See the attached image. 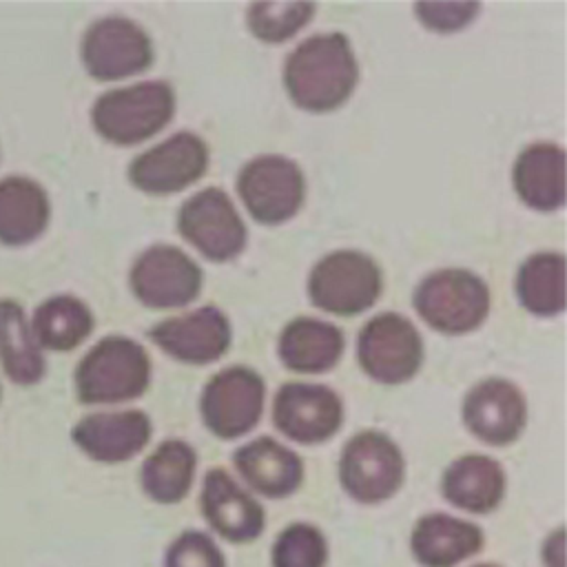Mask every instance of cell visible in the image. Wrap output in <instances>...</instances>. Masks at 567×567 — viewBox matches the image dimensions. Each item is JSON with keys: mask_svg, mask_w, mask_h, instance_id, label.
I'll list each match as a JSON object with an SVG mask.
<instances>
[{"mask_svg": "<svg viewBox=\"0 0 567 567\" xmlns=\"http://www.w3.org/2000/svg\"><path fill=\"white\" fill-rule=\"evenodd\" d=\"M359 64L343 33H317L303 40L284 64L290 100L310 113L339 109L354 91Z\"/></svg>", "mask_w": 567, "mask_h": 567, "instance_id": "1", "label": "cell"}, {"mask_svg": "<svg viewBox=\"0 0 567 567\" xmlns=\"http://www.w3.org/2000/svg\"><path fill=\"white\" fill-rule=\"evenodd\" d=\"M148 381L146 350L120 334L100 339L75 368V394L86 405L133 401L146 392Z\"/></svg>", "mask_w": 567, "mask_h": 567, "instance_id": "2", "label": "cell"}, {"mask_svg": "<svg viewBox=\"0 0 567 567\" xmlns=\"http://www.w3.org/2000/svg\"><path fill=\"white\" fill-rule=\"evenodd\" d=\"M173 113V86L164 80H148L102 93L91 109V122L106 142L133 146L159 133Z\"/></svg>", "mask_w": 567, "mask_h": 567, "instance_id": "3", "label": "cell"}, {"mask_svg": "<svg viewBox=\"0 0 567 567\" xmlns=\"http://www.w3.org/2000/svg\"><path fill=\"white\" fill-rule=\"evenodd\" d=\"M339 485L359 505H381L405 483V456L396 441L381 430L350 436L339 456Z\"/></svg>", "mask_w": 567, "mask_h": 567, "instance_id": "4", "label": "cell"}, {"mask_svg": "<svg viewBox=\"0 0 567 567\" xmlns=\"http://www.w3.org/2000/svg\"><path fill=\"white\" fill-rule=\"evenodd\" d=\"M412 301L430 328L443 334H465L485 321L489 288L465 268H443L421 279Z\"/></svg>", "mask_w": 567, "mask_h": 567, "instance_id": "5", "label": "cell"}, {"mask_svg": "<svg viewBox=\"0 0 567 567\" xmlns=\"http://www.w3.org/2000/svg\"><path fill=\"white\" fill-rule=\"evenodd\" d=\"M381 286V268L359 250H334L321 257L308 277L310 301L341 317L368 310L379 299Z\"/></svg>", "mask_w": 567, "mask_h": 567, "instance_id": "6", "label": "cell"}, {"mask_svg": "<svg viewBox=\"0 0 567 567\" xmlns=\"http://www.w3.org/2000/svg\"><path fill=\"white\" fill-rule=\"evenodd\" d=\"M264 379L246 365H230L206 381L199 399V414L213 436L233 441L257 427L264 414Z\"/></svg>", "mask_w": 567, "mask_h": 567, "instance_id": "7", "label": "cell"}, {"mask_svg": "<svg viewBox=\"0 0 567 567\" xmlns=\"http://www.w3.org/2000/svg\"><path fill=\"white\" fill-rule=\"evenodd\" d=\"M361 370L385 385L410 381L423 363V339L399 312H381L365 321L357 337Z\"/></svg>", "mask_w": 567, "mask_h": 567, "instance_id": "8", "label": "cell"}, {"mask_svg": "<svg viewBox=\"0 0 567 567\" xmlns=\"http://www.w3.org/2000/svg\"><path fill=\"white\" fill-rule=\"evenodd\" d=\"M237 190L255 221L275 226L297 215L306 179L297 162L284 155H257L241 166Z\"/></svg>", "mask_w": 567, "mask_h": 567, "instance_id": "9", "label": "cell"}, {"mask_svg": "<svg viewBox=\"0 0 567 567\" xmlns=\"http://www.w3.org/2000/svg\"><path fill=\"white\" fill-rule=\"evenodd\" d=\"M199 512L208 534L228 545H250L266 529V509L228 470L210 467L202 478Z\"/></svg>", "mask_w": 567, "mask_h": 567, "instance_id": "10", "label": "cell"}, {"mask_svg": "<svg viewBox=\"0 0 567 567\" xmlns=\"http://www.w3.org/2000/svg\"><path fill=\"white\" fill-rule=\"evenodd\" d=\"M272 425L292 443H326L343 425V401L323 383H284L272 401Z\"/></svg>", "mask_w": 567, "mask_h": 567, "instance_id": "11", "label": "cell"}, {"mask_svg": "<svg viewBox=\"0 0 567 567\" xmlns=\"http://www.w3.org/2000/svg\"><path fill=\"white\" fill-rule=\"evenodd\" d=\"M82 62L86 73L100 82L120 80L153 64V44L148 33L133 20L109 16L84 31Z\"/></svg>", "mask_w": 567, "mask_h": 567, "instance_id": "12", "label": "cell"}, {"mask_svg": "<svg viewBox=\"0 0 567 567\" xmlns=\"http://www.w3.org/2000/svg\"><path fill=\"white\" fill-rule=\"evenodd\" d=\"M177 228L210 261H228L246 246V226L230 197L217 186H208L182 204Z\"/></svg>", "mask_w": 567, "mask_h": 567, "instance_id": "13", "label": "cell"}, {"mask_svg": "<svg viewBox=\"0 0 567 567\" xmlns=\"http://www.w3.org/2000/svg\"><path fill=\"white\" fill-rule=\"evenodd\" d=\"M461 419L467 432L481 443L507 447L520 439L527 425V401L516 383L489 377L467 390Z\"/></svg>", "mask_w": 567, "mask_h": 567, "instance_id": "14", "label": "cell"}, {"mask_svg": "<svg viewBox=\"0 0 567 567\" xmlns=\"http://www.w3.org/2000/svg\"><path fill=\"white\" fill-rule=\"evenodd\" d=\"M128 281L144 306L177 308L199 295L202 268L184 250L171 244H155L133 261Z\"/></svg>", "mask_w": 567, "mask_h": 567, "instance_id": "15", "label": "cell"}, {"mask_svg": "<svg viewBox=\"0 0 567 567\" xmlns=\"http://www.w3.org/2000/svg\"><path fill=\"white\" fill-rule=\"evenodd\" d=\"M206 168V142L190 131H179L162 144L140 153L128 166V179L135 188L148 195H171L197 182Z\"/></svg>", "mask_w": 567, "mask_h": 567, "instance_id": "16", "label": "cell"}, {"mask_svg": "<svg viewBox=\"0 0 567 567\" xmlns=\"http://www.w3.org/2000/svg\"><path fill=\"white\" fill-rule=\"evenodd\" d=\"M153 423L142 410L93 412L82 416L71 439L82 454L95 463L117 465L135 458L151 441Z\"/></svg>", "mask_w": 567, "mask_h": 567, "instance_id": "17", "label": "cell"}, {"mask_svg": "<svg viewBox=\"0 0 567 567\" xmlns=\"http://www.w3.org/2000/svg\"><path fill=\"white\" fill-rule=\"evenodd\" d=\"M408 547L419 567H458L485 549V532L470 518L427 512L412 525Z\"/></svg>", "mask_w": 567, "mask_h": 567, "instance_id": "18", "label": "cell"}, {"mask_svg": "<svg viewBox=\"0 0 567 567\" xmlns=\"http://www.w3.org/2000/svg\"><path fill=\"white\" fill-rule=\"evenodd\" d=\"M244 487L261 498L281 501L299 492L306 478L301 456L272 436H257L233 452Z\"/></svg>", "mask_w": 567, "mask_h": 567, "instance_id": "19", "label": "cell"}, {"mask_svg": "<svg viewBox=\"0 0 567 567\" xmlns=\"http://www.w3.org/2000/svg\"><path fill=\"white\" fill-rule=\"evenodd\" d=\"M148 334L166 354L193 365L213 363L224 357L233 337L228 317L215 306L164 319L155 323Z\"/></svg>", "mask_w": 567, "mask_h": 567, "instance_id": "20", "label": "cell"}, {"mask_svg": "<svg viewBox=\"0 0 567 567\" xmlns=\"http://www.w3.org/2000/svg\"><path fill=\"white\" fill-rule=\"evenodd\" d=\"M441 498L472 516H487L496 512L507 492L505 467L478 452L456 456L441 474L439 481Z\"/></svg>", "mask_w": 567, "mask_h": 567, "instance_id": "21", "label": "cell"}, {"mask_svg": "<svg viewBox=\"0 0 567 567\" xmlns=\"http://www.w3.org/2000/svg\"><path fill=\"white\" fill-rule=\"evenodd\" d=\"M516 195L534 210H556L567 197L565 151L551 142H536L523 148L512 166Z\"/></svg>", "mask_w": 567, "mask_h": 567, "instance_id": "22", "label": "cell"}, {"mask_svg": "<svg viewBox=\"0 0 567 567\" xmlns=\"http://www.w3.org/2000/svg\"><path fill=\"white\" fill-rule=\"evenodd\" d=\"M343 332L315 317H297L279 334L281 363L301 374H321L332 370L343 352Z\"/></svg>", "mask_w": 567, "mask_h": 567, "instance_id": "23", "label": "cell"}, {"mask_svg": "<svg viewBox=\"0 0 567 567\" xmlns=\"http://www.w3.org/2000/svg\"><path fill=\"white\" fill-rule=\"evenodd\" d=\"M195 474V447L184 439H166L140 465V487L157 505H177L190 494Z\"/></svg>", "mask_w": 567, "mask_h": 567, "instance_id": "24", "label": "cell"}, {"mask_svg": "<svg viewBox=\"0 0 567 567\" xmlns=\"http://www.w3.org/2000/svg\"><path fill=\"white\" fill-rule=\"evenodd\" d=\"M49 217V195L35 179L20 175L0 179V244H31L47 230Z\"/></svg>", "mask_w": 567, "mask_h": 567, "instance_id": "25", "label": "cell"}, {"mask_svg": "<svg viewBox=\"0 0 567 567\" xmlns=\"http://www.w3.org/2000/svg\"><path fill=\"white\" fill-rule=\"evenodd\" d=\"M516 297L525 310L538 317H554L567 303L565 255L543 250L529 255L516 275Z\"/></svg>", "mask_w": 567, "mask_h": 567, "instance_id": "26", "label": "cell"}, {"mask_svg": "<svg viewBox=\"0 0 567 567\" xmlns=\"http://www.w3.org/2000/svg\"><path fill=\"white\" fill-rule=\"evenodd\" d=\"M0 361L18 385H33L47 372L42 348L33 339L22 306L13 299H0Z\"/></svg>", "mask_w": 567, "mask_h": 567, "instance_id": "27", "label": "cell"}, {"mask_svg": "<svg viewBox=\"0 0 567 567\" xmlns=\"http://www.w3.org/2000/svg\"><path fill=\"white\" fill-rule=\"evenodd\" d=\"M31 332L40 348L66 352L78 348L93 330V312L73 295H55L42 301L31 317Z\"/></svg>", "mask_w": 567, "mask_h": 567, "instance_id": "28", "label": "cell"}, {"mask_svg": "<svg viewBox=\"0 0 567 567\" xmlns=\"http://www.w3.org/2000/svg\"><path fill=\"white\" fill-rule=\"evenodd\" d=\"M328 536L310 520H292L272 538L270 567H328Z\"/></svg>", "mask_w": 567, "mask_h": 567, "instance_id": "29", "label": "cell"}, {"mask_svg": "<svg viewBox=\"0 0 567 567\" xmlns=\"http://www.w3.org/2000/svg\"><path fill=\"white\" fill-rule=\"evenodd\" d=\"M312 13V2H255L246 9V22L257 40L277 44L303 29Z\"/></svg>", "mask_w": 567, "mask_h": 567, "instance_id": "30", "label": "cell"}, {"mask_svg": "<svg viewBox=\"0 0 567 567\" xmlns=\"http://www.w3.org/2000/svg\"><path fill=\"white\" fill-rule=\"evenodd\" d=\"M162 567H228V560L215 536L184 529L166 545Z\"/></svg>", "mask_w": 567, "mask_h": 567, "instance_id": "31", "label": "cell"}, {"mask_svg": "<svg viewBox=\"0 0 567 567\" xmlns=\"http://www.w3.org/2000/svg\"><path fill=\"white\" fill-rule=\"evenodd\" d=\"M481 11L478 2H419L414 13L432 31H456L474 20Z\"/></svg>", "mask_w": 567, "mask_h": 567, "instance_id": "32", "label": "cell"}, {"mask_svg": "<svg viewBox=\"0 0 567 567\" xmlns=\"http://www.w3.org/2000/svg\"><path fill=\"white\" fill-rule=\"evenodd\" d=\"M538 556H540L543 567H567V529H565V525H558L545 534Z\"/></svg>", "mask_w": 567, "mask_h": 567, "instance_id": "33", "label": "cell"}, {"mask_svg": "<svg viewBox=\"0 0 567 567\" xmlns=\"http://www.w3.org/2000/svg\"><path fill=\"white\" fill-rule=\"evenodd\" d=\"M467 567H503V565H498V563H474V565H467Z\"/></svg>", "mask_w": 567, "mask_h": 567, "instance_id": "34", "label": "cell"}]
</instances>
